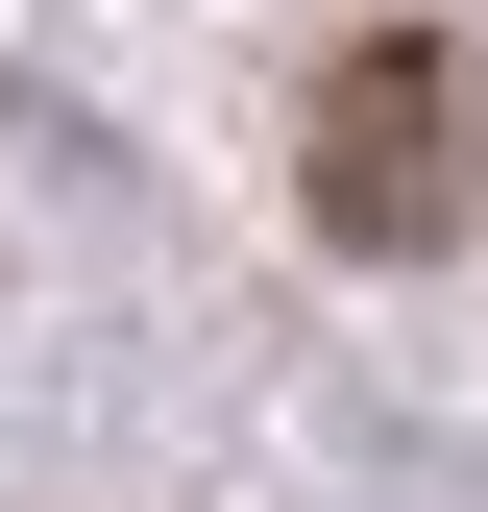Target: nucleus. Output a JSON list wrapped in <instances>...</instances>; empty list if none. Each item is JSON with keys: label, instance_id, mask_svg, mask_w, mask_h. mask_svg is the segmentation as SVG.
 Masks as SVG:
<instances>
[{"label": "nucleus", "instance_id": "f257e3e1", "mask_svg": "<svg viewBox=\"0 0 488 512\" xmlns=\"http://www.w3.org/2000/svg\"><path fill=\"white\" fill-rule=\"evenodd\" d=\"M293 196H318V244H366V269H440L488 220V74L440 25H366L318 74V122H293Z\"/></svg>", "mask_w": 488, "mask_h": 512}]
</instances>
